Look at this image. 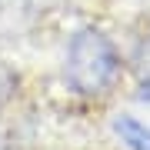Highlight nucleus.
Instances as JSON below:
<instances>
[{"mask_svg": "<svg viewBox=\"0 0 150 150\" xmlns=\"http://www.w3.org/2000/svg\"><path fill=\"white\" fill-rule=\"evenodd\" d=\"M13 93H17V70L0 60V107H7L13 100Z\"/></svg>", "mask_w": 150, "mask_h": 150, "instance_id": "4", "label": "nucleus"}, {"mask_svg": "<svg viewBox=\"0 0 150 150\" xmlns=\"http://www.w3.org/2000/svg\"><path fill=\"white\" fill-rule=\"evenodd\" d=\"M110 134L123 150H150V123L130 110H117L110 117Z\"/></svg>", "mask_w": 150, "mask_h": 150, "instance_id": "2", "label": "nucleus"}, {"mask_svg": "<svg viewBox=\"0 0 150 150\" xmlns=\"http://www.w3.org/2000/svg\"><path fill=\"white\" fill-rule=\"evenodd\" d=\"M127 64H134L140 74H147L150 70V33H144V37H137L134 50H130V57H123Z\"/></svg>", "mask_w": 150, "mask_h": 150, "instance_id": "3", "label": "nucleus"}, {"mask_svg": "<svg viewBox=\"0 0 150 150\" xmlns=\"http://www.w3.org/2000/svg\"><path fill=\"white\" fill-rule=\"evenodd\" d=\"M134 100H137V103H150V70H147V74H140L137 90H134Z\"/></svg>", "mask_w": 150, "mask_h": 150, "instance_id": "5", "label": "nucleus"}, {"mask_svg": "<svg viewBox=\"0 0 150 150\" xmlns=\"http://www.w3.org/2000/svg\"><path fill=\"white\" fill-rule=\"evenodd\" d=\"M127 74L120 43L97 23H80L70 30L60 57V80L80 100H107L117 93Z\"/></svg>", "mask_w": 150, "mask_h": 150, "instance_id": "1", "label": "nucleus"}]
</instances>
